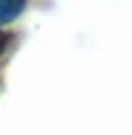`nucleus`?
<instances>
[{"instance_id":"1","label":"nucleus","mask_w":132,"mask_h":135,"mask_svg":"<svg viewBox=\"0 0 132 135\" xmlns=\"http://www.w3.org/2000/svg\"><path fill=\"white\" fill-rule=\"evenodd\" d=\"M23 6H25V0H0V23L14 20L23 11Z\"/></svg>"},{"instance_id":"2","label":"nucleus","mask_w":132,"mask_h":135,"mask_svg":"<svg viewBox=\"0 0 132 135\" xmlns=\"http://www.w3.org/2000/svg\"><path fill=\"white\" fill-rule=\"evenodd\" d=\"M6 42H8V37L3 31H0V54H3V48H6Z\"/></svg>"}]
</instances>
